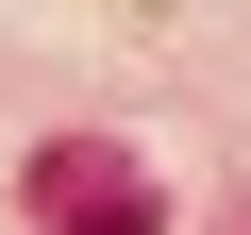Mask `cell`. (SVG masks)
<instances>
[{"label":"cell","instance_id":"6da1fadb","mask_svg":"<svg viewBox=\"0 0 251 235\" xmlns=\"http://www.w3.org/2000/svg\"><path fill=\"white\" fill-rule=\"evenodd\" d=\"M34 202H50V235H151V185H134V151H100V135L34 151Z\"/></svg>","mask_w":251,"mask_h":235}]
</instances>
